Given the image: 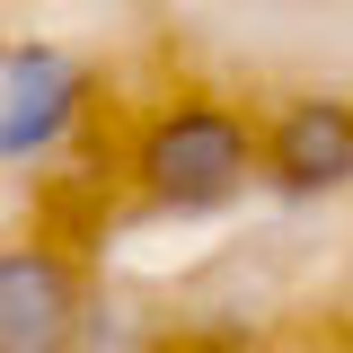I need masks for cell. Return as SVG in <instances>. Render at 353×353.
Instances as JSON below:
<instances>
[{"instance_id":"1","label":"cell","mask_w":353,"mask_h":353,"mask_svg":"<svg viewBox=\"0 0 353 353\" xmlns=\"http://www.w3.org/2000/svg\"><path fill=\"white\" fill-rule=\"evenodd\" d=\"M124 185L150 221H221L248 194H265L256 176V115L230 106L212 88L159 97L124 141Z\"/></svg>"},{"instance_id":"2","label":"cell","mask_w":353,"mask_h":353,"mask_svg":"<svg viewBox=\"0 0 353 353\" xmlns=\"http://www.w3.org/2000/svg\"><path fill=\"white\" fill-rule=\"evenodd\" d=\"M256 176L274 203H336L353 194V97L345 88H292L256 115Z\"/></svg>"},{"instance_id":"3","label":"cell","mask_w":353,"mask_h":353,"mask_svg":"<svg viewBox=\"0 0 353 353\" xmlns=\"http://www.w3.org/2000/svg\"><path fill=\"white\" fill-rule=\"evenodd\" d=\"M88 106H97V80L71 44H44V36L9 44L0 53V168L62 159V141L88 124Z\"/></svg>"},{"instance_id":"4","label":"cell","mask_w":353,"mask_h":353,"mask_svg":"<svg viewBox=\"0 0 353 353\" xmlns=\"http://www.w3.org/2000/svg\"><path fill=\"white\" fill-rule=\"evenodd\" d=\"M88 274L53 239H9L0 248V353H71Z\"/></svg>"},{"instance_id":"5","label":"cell","mask_w":353,"mask_h":353,"mask_svg":"<svg viewBox=\"0 0 353 353\" xmlns=\"http://www.w3.org/2000/svg\"><path fill=\"white\" fill-rule=\"evenodd\" d=\"M185 336V301L150 292V283H88L71 353H176Z\"/></svg>"},{"instance_id":"6","label":"cell","mask_w":353,"mask_h":353,"mask_svg":"<svg viewBox=\"0 0 353 353\" xmlns=\"http://www.w3.org/2000/svg\"><path fill=\"white\" fill-rule=\"evenodd\" d=\"M176 353H274V345H265V336H248V327H194V318H185Z\"/></svg>"},{"instance_id":"7","label":"cell","mask_w":353,"mask_h":353,"mask_svg":"<svg viewBox=\"0 0 353 353\" xmlns=\"http://www.w3.org/2000/svg\"><path fill=\"white\" fill-rule=\"evenodd\" d=\"M336 336L353 345V283H345V309H336Z\"/></svg>"}]
</instances>
